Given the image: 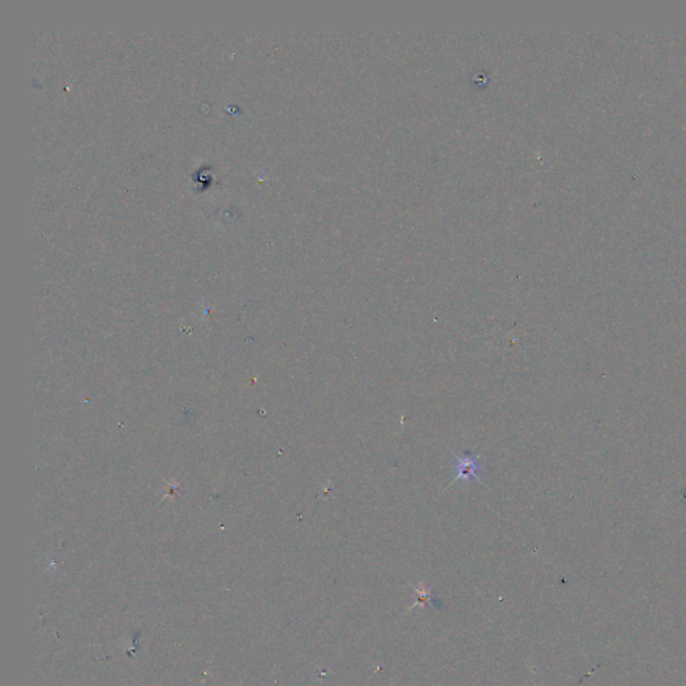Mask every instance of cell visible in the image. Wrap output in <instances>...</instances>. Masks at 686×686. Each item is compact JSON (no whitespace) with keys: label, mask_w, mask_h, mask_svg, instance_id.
<instances>
[{"label":"cell","mask_w":686,"mask_h":686,"mask_svg":"<svg viewBox=\"0 0 686 686\" xmlns=\"http://www.w3.org/2000/svg\"><path fill=\"white\" fill-rule=\"evenodd\" d=\"M482 460L479 456L456 454L453 459V477L454 482H476L482 476Z\"/></svg>","instance_id":"obj_1"}]
</instances>
